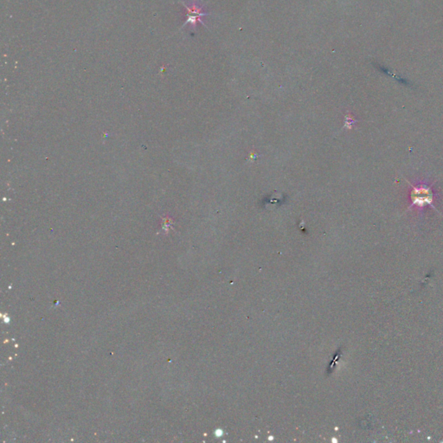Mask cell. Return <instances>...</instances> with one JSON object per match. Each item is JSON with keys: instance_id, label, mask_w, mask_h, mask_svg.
<instances>
[{"instance_id": "1", "label": "cell", "mask_w": 443, "mask_h": 443, "mask_svg": "<svg viewBox=\"0 0 443 443\" xmlns=\"http://www.w3.org/2000/svg\"><path fill=\"white\" fill-rule=\"evenodd\" d=\"M407 182L412 187L411 193H410L411 204L409 205L408 209L415 208L419 211H421L426 206H431L436 209L434 206V194L432 189L433 186L432 184H429V183L425 181L416 182L415 184H411L408 181Z\"/></svg>"}, {"instance_id": "2", "label": "cell", "mask_w": 443, "mask_h": 443, "mask_svg": "<svg viewBox=\"0 0 443 443\" xmlns=\"http://www.w3.org/2000/svg\"><path fill=\"white\" fill-rule=\"evenodd\" d=\"M184 7H185V9L187 10V16H188L187 21L184 25H186V24H190V25L193 26V27H196V25L197 24V22H200L203 25V23L202 22V19H201V18H202V17L206 16V15H208V14L203 13V8L199 7V6L197 5V3H196V1H193L190 6H186V5H184Z\"/></svg>"}, {"instance_id": "3", "label": "cell", "mask_w": 443, "mask_h": 443, "mask_svg": "<svg viewBox=\"0 0 443 443\" xmlns=\"http://www.w3.org/2000/svg\"><path fill=\"white\" fill-rule=\"evenodd\" d=\"M345 127H346L347 129H351L352 125L356 122V120L353 119L351 114H345Z\"/></svg>"}, {"instance_id": "4", "label": "cell", "mask_w": 443, "mask_h": 443, "mask_svg": "<svg viewBox=\"0 0 443 443\" xmlns=\"http://www.w3.org/2000/svg\"><path fill=\"white\" fill-rule=\"evenodd\" d=\"M257 157H258V155H257V154H256V153H255V152H251V154H250V158H252V159L257 158Z\"/></svg>"}]
</instances>
